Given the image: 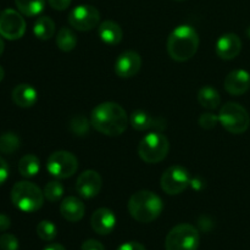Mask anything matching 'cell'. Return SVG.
Returning <instances> with one entry per match:
<instances>
[{"label": "cell", "mask_w": 250, "mask_h": 250, "mask_svg": "<svg viewBox=\"0 0 250 250\" xmlns=\"http://www.w3.org/2000/svg\"><path fill=\"white\" fill-rule=\"evenodd\" d=\"M15 4L22 15L33 17L43 11L45 0H15Z\"/></svg>", "instance_id": "obj_24"}, {"label": "cell", "mask_w": 250, "mask_h": 250, "mask_svg": "<svg viewBox=\"0 0 250 250\" xmlns=\"http://www.w3.org/2000/svg\"><path fill=\"white\" fill-rule=\"evenodd\" d=\"M225 89L231 95H242L250 89V73L246 70L231 71L225 78Z\"/></svg>", "instance_id": "obj_17"}, {"label": "cell", "mask_w": 250, "mask_h": 250, "mask_svg": "<svg viewBox=\"0 0 250 250\" xmlns=\"http://www.w3.org/2000/svg\"><path fill=\"white\" fill-rule=\"evenodd\" d=\"M198 102L203 107L208 110H215L221 103L220 93L211 85H204L198 92Z\"/></svg>", "instance_id": "obj_21"}, {"label": "cell", "mask_w": 250, "mask_h": 250, "mask_svg": "<svg viewBox=\"0 0 250 250\" xmlns=\"http://www.w3.org/2000/svg\"><path fill=\"white\" fill-rule=\"evenodd\" d=\"M90 124L102 134L116 137L126 131L128 117L126 110L121 105L117 103L105 102L93 109Z\"/></svg>", "instance_id": "obj_1"}, {"label": "cell", "mask_w": 250, "mask_h": 250, "mask_svg": "<svg viewBox=\"0 0 250 250\" xmlns=\"http://www.w3.org/2000/svg\"><path fill=\"white\" fill-rule=\"evenodd\" d=\"M98 34H99L100 39L109 45H116L122 41V37H124V32H122L120 24L114 21H110V20L104 21L100 24L98 28Z\"/></svg>", "instance_id": "obj_20"}, {"label": "cell", "mask_w": 250, "mask_h": 250, "mask_svg": "<svg viewBox=\"0 0 250 250\" xmlns=\"http://www.w3.org/2000/svg\"><path fill=\"white\" fill-rule=\"evenodd\" d=\"M20 138L17 134L7 132L0 136V151L4 154H12L20 148Z\"/></svg>", "instance_id": "obj_27"}, {"label": "cell", "mask_w": 250, "mask_h": 250, "mask_svg": "<svg viewBox=\"0 0 250 250\" xmlns=\"http://www.w3.org/2000/svg\"><path fill=\"white\" fill-rule=\"evenodd\" d=\"M199 48V36L194 27L181 24L176 27L167 39V53L172 60L185 62L190 60Z\"/></svg>", "instance_id": "obj_2"}, {"label": "cell", "mask_w": 250, "mask_h": 250, "mask_svg": "<svg viewBox=\"0 0 250 250\" xmlns=\"http://www.w3.org/2000/svg\"><path fill=\"white\" fill-rule=\"evenodd\" d=\"M19 239L11 233H4L0 236V250H19Z\"/></svg>", "instance_id": "obj_30"}, {"label": "cell", "mask_w": 250, "mask_h": 250, "mask_svg": "<svg viewBox=\"0 0 250 250\" xmlns=\"http://www.w3.org/2000/svg\"><path fill=\"white\" fill-rule=\"evenodd\" d=\"M90 224H92V229L95 233L100 234V236H106L114 231L115 226H116V216L110 209L100 208L93 212Z\"/></svg>", "instance_id": "obj_16"}, {"label": "cell", "mask_w": 250, "mask_h": 250, "mask_svg": "<svg viewBox=\"0 0 250 250\" xmlns=\"http://www.w3.org/2000/svg\"><path fill=\"white\" fill-rule=\"evenodd\" d=\"M161 188L168 195L181 194L190 185V177L187 168L175 165L168 167L161 176Z\"/></svg>", "instance_id": "obj_9"}, {"label": "cell", "mask_w": 250, "mask_h": 250, "mask_svg": "<svg viewBox=\"0 0 250 250\" xmlns=\"http://www.w3.org/2000/svg\"><path fill=\"white\" fill-rule=\"evenodd\" d=\"M176 1H183V0H176Z\"/></svg>", "instance_id": "obj_41"}, {"label": "cell", "mask_w": 250, "mask_h": 250, "mask_svg": "<svg viewBox=\"0 0 250 250\" xmlns=\"http://www.w3.org/2000/svg\"><path fill=\"white\" fill-rule=\"evenodd\" d=\"M39 170H41V161L33 154H27V155H24L20 160L19 172L23 177H34L39 172Z\"/></svg>", "instance_id": "obj_23"}, {"label": "cell", "mask_w": 250, "mask_h": 250, "mask_svg": "<svg viewBox=\"0 0 250 250\" xmlns=\"http://www.w3.org/2000/svg\"><path fill=\"white\" fill-rule=\"evenodd\" d=\"M242 50V41L237 34L226 33L219 38L215 46L217 56L222 60H233Z\"/></svg>", "instance_id": "obj_14"}, {"label": "cell", "mask_w": 250, "mask_h": 250, "mask_svg": "<svg viewBox=\"0 0 250 250\" xmlns=\"http://www.w3.org/2000/svg\"><path fill=\"white\" fill-rule=\"evenodd\" d=\"M220 124L232 134H242L249 128L250 116L244 106L238 103H226L220 109Z\"/></svg>", "instance_id": "obj_6"}, {"label": "cell", "mask_w": 250, "mask_h": 250, "mask_svg": "<svg viewBox=\"0 0 250 250\" xmlns=\"http://www.w3.org/2000/svg\"><path fill=\"white\" fill-rule=\"evenodd\" d=\"M116 250H146L143 244L138 242H127V243L121 244Z\"/></svg>", "instance_id": "obj_35"}, {"label": "cell", "mask_w": 250, "mask_h": 250, "mask_svg": "<svg viewBox=\"0 0 250 250\" xmlns=\"http://www.w3.org/2000/svg\"><path fill=\"white\" fill-rule=\"evenodd\" d=\"M4 76H5V72H4V68L0 66V82H1L2 80H4Z\"/></svg>", "instance_id": "obj_39"}, {"label": "cell", "mask_w": 250, "mask_h": 250, "mask_svg": "<svg viewBox=\"0 0 250 250\" xmlns=\"http://www.w3.org/2000/svg\"><path fill=\"white\" fill-rule=\"evenodd\" d=\"M71 1H72V0H48L49 5H50L54 10H58V11H63V10L67 9V7L70 6Z\"/></svg>", "instance_id": "obj_34"}, {"label": "cell", "mask_w": 250, "mask_h": 250, "mask_svg": "<svg viewBox=\"0 0 250 250\" xmlns=\"http://www.w3.org/2000/svg\"><path fill=\"white\" fill-rule=\"evenodd\" d=\"M85 207L81 199L76 197H67L61 202L60 214L65 220L70 222H78L83 219Z\"/></svg>", "instance_id": "obj_18"}, {"label": "cell", "mask_w": 250, "mask_h": 250, "mask_svg": "<svg viewBox=\"0 0 250 250\" xmlns=\"http://www.w3.org/2000/svg\"><path fill=\"white\" fill-rule=\"evenodd\" d=\"M11 226V220L9 216L4 214H0V232H5Z\"/></svg>", "instance_id": "obj_36"}, {"label": "cell", "mask_w": 250, "mask_h": 250, "mask_svg": "<svg viewBox=\"0 0 250 250\" xmlns=\"http://www.w3.org/2000/svg\"><path fill=\"white\" fill-rule=\"evenodd\" d=\"M46 170L55 178L65 180L77 172L78 160L70 151H55L46 160Z\"/></svg>", "instance_id": "obj_8"}, {"label": "cell", "mask_w": 250, "mask_h": 250, "mask_svg": "<svg viewBox=\"0 0 250 250\" xmlns=\"http://www.w3.org/2000/svg\"><path fill=\"white\" fill-rule=\"evenodd\" d=\"M142 67V58L136 51H124L115 62V73L120 78H131L139 72Z\"/></svg>", "instance_id": "obj_13"}, {"label": "cell", "mask_w": 250, "mask_h": 250, "mask_svg": "<svg viewBox=\"0 0 250 250\" xmlns=\"http://www.w3.org/2000/svg\"><path fill=\"white\" fill-rule=\"evenodd\" d=\"M56 45L60 50L65 51V53L73 50L77 45V37L70 28L62 27L56 36Z\"/></svg>", "instance_id": "obj_25"}, {"label": "cell", "mask_w": 250, "mask_h": 250, "mask_svg": "<svg viewBox=\"0 0 250 250\" xmlns=\"http://www.w3.org/2000/svg\"><path fill=\"white\" fill-rule=\"evenodd\" d=\"M4 49H5L4 42H2V39L0 38V56H1V54L4 53Z\"/></svg>", "instance_id": "obj_38"}, {"label": "cell", "mask_w": 250, "mask_h": 250, "mask_svg": "<svg viewBox=\"0 0 250 250\" xmlns=\"http://www.w3.org/2000/svg\"><path fill=\"white\" fill-rule=\"evenodd\" d=\"M37 234L41 239L46 242H50L55 239L58 236V229L55 225L49 220H43L37 225Z\"/></svg>", "instance_id": "obj_28"}, {"label": "cell", "mask_w": 250, "mask_h": 250, "mask_svg": "<svg viewBox=\"0 0 250 250\" xmlns=\"http://www.w3.org/2000/svg\"><path fill=\"white\" fill-rule=\"evenodd\" d=\"M43 193L49 202H59L63 195V186L59 181H50L45 185Z\"/></svg>", "instance_id": "obj_29"}, {"label": "cell", "mask_w": 250, "mask_h": 250, "mask_svg": "<svg viewBox=\"0 0 250 250\" xmlns=\"http://www.w3.org/2000/svg\"><path fill=\"white\" fill-rule=\"evenodd\" d=\"M219 122H220L219 115H214V114H211V112H205V114L200 115V117H199L200 127L204 129L215 128Z\"/></svg>", "instance_id": "obj_31"}, {"label": "cell", "mask_w": 250, "mask_h": 250, "mask_svg": "<svg viewBox=\"0 0 250 250\" xmlns=\"http://www.w3.org/2000/svg\"><path fill=\"white\" fill-rule=\"evenodd\" d=\"M12 100L20 107H31L38 100V92L31 84L21 83L12 90Z\"/></svg>", "instance_id": "obj_19"}, {"label": "cell", "mask_w": 250, "mask_h": 250, "mask_svg": "<svg viewBox=\"0 0 250 250\" xmlns=\"http://www.w3.org/2000/svg\"><path fill=\"white\" fill-rule=\"evenodd\" d=\"M170 143L161 132H150L138 144V155L148 164H158L167 156Z\"/></svg>", "instance_id": "obj_5"}, {"label": "cell", "mask_w": 250, "mask_h": 250, "mask_svg": "<svg viewBox=\"0 0 250 250\" xmlns=\"http://www.w3.org/2000/svg\"><path fill=\"white\" fill-rule=\"evenodd\" d=\"M81 250H106L105 247L103 246V243H100L97 239H87L85 242H83Z\"/></svg>", "instance_id": "obj_32"}, {"label": "cell", "mask_w": 250, "mask_h": 250, "mask_svg": "<svg viewBox=\"0 0 250 250\" xmlns=\"http://www.w3.org/2000/svg\"><path fill=\"white\" fill-rule=\"evenodd\" d=\"M43 250H66L63 248L61 244H58V243H54V244H50V246L45 247Z\"/></svg>", "instance_id": "obj_37"}, {"label": "cell", "mask_w": 250, "mask_h": 250, "mask_svg": "<svg viewBox=\"0 0 250 250\" xmlns=\"http://www.w3.org/2000/svg\"><path fill=\"white\" fill-rule=\"evenodd\" d=\"M44 193L41 188L28 181L15 183L11 189V202L23 212H34L43 207Z\"/></svg>", "instance_id": "obj_4"}, {"label": "cell", "mask_w": 250, "mask_h": 250, "mask_svg": "<svg viewBox=\"0 0 250 250\" xmlns=\"http://www.w3.org/2000/svg\"><path fill=\"white\" fill-rule=\"evenodd\" d=\"M200 236L193 225L181 224L168 232L165 239L166 250H198Z\"/></svg>", "instance_id": "obj_7"}, {"label": "cell", "mask_w": 250, "mask_h": 250, "mask_svg": "<svg viewBox=\"0 0 250 250\" xmlns=\"http://www.w3.org/2000/svg\"><path fill=\"white\" fill-rule=\"evenodd\" d=\"M100 14L92 5H78L68 14V23L81 32L92 31L99 24Z\"/></svg>", "instance_id": "obj_11"}, {"label": "cell", "mask_w": 250, "mask_h": 250, "mask_svg": "<svg viewBox=\"0 0 250 250\" xmlns=\"http://www.w3.org/2000/svg\"><path fill=\"white\" fill-rule=\"evenodd\" d=\"M26 32V21L21 12L6 9L0 12V36L9 41L22 38Z\"/></svg>", "instance_id": "obj_10"}, {"label": "cell", "mask_w": 250, "mask_h": 250, "mask_svg": "<svg viewBox=\"0 0 250 250\" xmlns=\"http://www.w3.org/2000/svg\"><path fill=\"white\" fill-rule=\"evenodd\" d=\"M33 33L41 41H48L55 34V23L49 16H42L36 21Z\"/></svg>", "instance_id": "obj_22"}, {"label": "cell", "mask_w": 250, "mask_h": 250, "mask_svg": "<svg viewBox=\"0 0 250 250\" xmlns=\"http://www.w3.org/2000/svg\"><path fill=\"white\" fill-rule=\"evenodd\" d=\"M9 173H10L9 165H7L6 161L0 156V186H2L5 182H6V180L9 178Z\"/></svg>", "instance_id": "obj_33"}, {"label": "cell", "mask_w": 250, "mask_h": 250, "mask_svg": "<svg viewBox=\"0 0 250 250\" xmlns=\"http://www.w3.org/2000/svg\"><path fill=\"white\" fill-rule=\"evenodd\" d=\"M102 186V177L94 170L83 171L76 181V190L80 197L84 198V199H92V198L97 197L100 193Z\"/></svg>", "instance_id": "obj_12"}, {"label": "cell", "mask_w": 250, "mask_h": 250, "mask_svg": "<svg viewBox=\"0 0 250 250\" xmlns=\"http://www.w3.org/2000/svg\"><path fill=\"white\" fill-rule=\"evenodd\" d=\"M129 122L137 131L153 129L155 132H163L164 129H166V121L163 117H154L143 110H137V111L132 112Z\"/></svg>", "instance_id": "obj_15"}, {"label": "cell", "mask_w": 250, "mask_h": 250, "mask_svg": "<svg viewBox=\"0 0 250 250\" xmlns=\"http://www.w3.org/2000/svg\"><path fill=\"white\" fill-rule=\"evenodd\" d=\"M90 122L88 121V119L83 115H75L72 119L70 120V131L72 132L75 136L77 137H84L89 133L90 129Z\"/></svg>", "instance_id": "obj_26"}, {"label": "cell", "mask_w": 250, "mask_h": 250, "mask_svg": "<svg viewBox=\"0 0 250 250\" xmlns=\"http://www.w3.org/2000/svg\"><path fill=\"white\" fill-rule=\"evenodd\" d=\"M128 211L136 221L149 224L158 219L164 209L161 198L150 190H139L128 200Z\"/></svg>", "instance_id": "obj_3"}, {"label": "cell", "mask_w": 250, "mask_h": 250, "mask_svg": "<svg viewBox=\"0 0 250 250\" xmlns=\"http://www.w3.org/2000/svg\"><path fill=\"white\" fill-rule=\"evenodd\" d=\"M247 36H248L250 38V26L248 27V28H247Z\"/></svg>", "instance_id": "obj_40"}]
</instances>
